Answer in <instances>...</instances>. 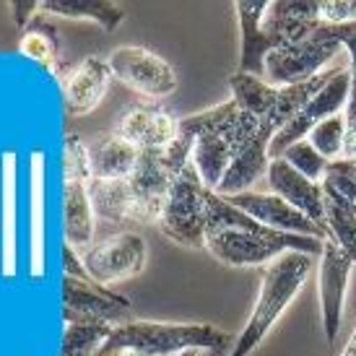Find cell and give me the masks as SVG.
<instances>
[{
  "label": "cell",
  "mask_w": 356,
  "mask_h": 356,
  "mask_svg": "<svg viewBox=\"0 0 356 356\" xmlns=\"http://www.w3.org/2000/svg\"><path fill=\"white\" fill-rule=\"evenodd\" d=\"M341 356H356V327H354V333H351V338L346 341V346H343Z\"/></svg>",
  "instance_id": "34"
},
{
  "label": "cell",
  "mask_w": 356,
  "mask_h": 356,
  "mask_svg": "<svg viewBox=\"0 0 356 356\" xmlns=\"http://www.w3.org/2000/svg\"><path fill=\"white\" fill-rule=\"evenodd\" d=\"M309 270H312V257L302 252H284L263 268V281H260L252 315L245 330L237 336L229 356H250L266 341L270 327L276 325L278 317L286 312V307L299 294V289L305 286Z\"/></svg>",
  "instance_id": "2"
},
{
  "label": "cell",
  "mask_w": 356,
  "mask_h": 356,
  "mask_svg": "<svg viewBox=\"0 0 356 356\" xmlns=\"http://www.w3.org/2000/svg\"><path fill=\"white\" fill-rule=\"evenodd\" d=\"M115 133L138 151H164L177 140L179 120L156 102H138L118 120Z\"/></svg>",
  "instance_id": "11"
},
{
  "label": "cell",
  "mask_w": 356,
  "mask_h": 356,
  "mask_svg": "<svg viewBox=\"0 0 356 356\" xmlns=\"http://www.w3.org/2000/svg\"><path fill=\"white\" fill-rule=\"evenodd\" d=\"M260 128V120L255 115H250L245 109H237L232 118L216 130L200 133L198 138L193 140V167L198 172L200 182L206 185L211 193H216L224 175L229 172L232 161L237 159V154L250 143V138Z\"/></svg>",
  "instance_id": "5"
},
{
  "label": "cell",
  "mask_w": 356,
  "mask_h": 356,
  "mask_svg": "<svg viewBox=\"0 0 356 356\" xmlns=\"http://www.w3.org/2000/svg\"><path fill=\"white\" fill-rule=\"evenodd\" d=\"M266 177L273 195L284 198L289 206H294L309 221H315L317 227L325 229V206H323V185L320 182L302 177L297 169L291 167V164H286L281 156L270 159Z\"/></svg>",
  "instance_id": "15"
},
{
  "label": "cell",
  "mask_w": 356,
  "mask_h": 356,
  "mask_svg": "<svg viewBox=\"0 0 356 356\" xmlns=\"http://www.w3.org/2000/svg\"><path fill=\"white\" fill-rule=\"evenodd\" d=\"M63 270H65V276L68 278H81V281H91L89 273H86V266H83V260L76 250L65 245L63 248Z\"/></svg>",
  "instance_id": "32"
},
{
  "label": "cell",
  "mask_w": 356,
  "mask_h": 356,
  "mask_svg": "<svg viewBox=\"0 0 356 356\" xmlns=\"http://www.w3.org/2000/svg\"><path fill=\"white\" fill-rule=\"evenodd\" d=\"M112 76L133 89L140 97L149 99H164L177 91V73L167 60L156 55L149 47L140 44H125L112 50L107 58Z\"/></svg>",
  "instance_id": "7"
},
{
  "label": "cell",
  "mask_w": 356,
  "mask_h": 356,
  "mask_svg": "<svg viewBox=\"0 0 356 356\" xmlns=\"http://www.w3.org/2000/svg\"><path fill=\"white\" fill-rule=\"evenodd\" d=\"M281 159L297 169L302 177L312 179V182H323V175H325L327 164H330V161H325V159L312 149V143L307 138L294 143V146H289V149L281 154Z\"/></svg>",
  "instance_id": "28"
},
{
  "label": "cell",
  "mask_w": 356,
  "mask_h": 356,
  "mask_svg": "<svg viewBox=\"0 0 356 356\" xmlns=\"http://www.w3.org/2000/svg\"><path fill=\"white\" fill-rule=\"evenodd\" d=\"M323 206H325V239H333L356 263V206L325 190H323Z\"/></svg>",
  "instance_id": "23"
},
{
  "label": "cell",
  "mask_w": 356,
  "mask_h": 356,
  "mask_svg": "<svg viewBox=\"0 0 356 356\" xmlns=\"http://www.w3.org/2000/svg\"><path fill=\"white\" fill-rule=\"evenodd\" d=\"M232 336L208 323H154V320H130L112 327V336L97 356L146 354L177 356L185 351H232Z\"/></svg>",
  "instance_id": "1"
},
{
  "label": "cell",
  "mask_w": 356,
  "mask_h": 356,
  "mask_svg": "<svg viewBox=\"0 0 356 356\" xmlns=\"http://www.w3.org/2000/svg\"><path fill=\"white\" fill-rule=\"evenodd\" d=\"M63 320L70 323H104L118 327L133 320V305L128 297L109 291L97 281L63 276Z\"/></svg>",
  "instance_id": "9"
},
{
  "label": "cell",
  "mask_w": 356,
  "mask_h": 356,
  "mask_svg": "<svg viewBox=\"0 0 356 356\" xmlns=\"http://www.w3.org/2000/svg\"><path fill=\"white\" fill-rule=\"evenodd\" d=\"M343 118H346V143H343L341 159H356V70H351V97H348Z\"/></svg>",
  "instance_id": "31"
},
{
  "label": "cell",
  "mask_w": 356,
  "mask_h": 356,
  "mask_svg": "<svg viewBox=\"0 0 356 356\" xmlns=\"http://www.w3.org/2000/svg\"><path fill=\"white\" fill-rule=\"evenodd\" d=\"M112 70L109 63L99 55H89L83 58L63 79V97H65V107L70 115H89L99 107L102 99L107 97L109 83H112Z\"/></svg>",
  "instance_id": "14"
},
{
  "label": "cell",
  "mask_w": 356,
  "mask_h": 356,
  "mask_svg": "<svg viewBox=\"0 0 356 356\" xmlns=\"http://www.w3.org/2000/svg\"><path fill=\"white\" fill-rule=\"evenodd\" d=\"M79 255L91 281H97L102 286H112V284L138 276L146 268L149 248L138 232H118L112 237L94 242L89 250H83Z\"/></svg>",
  "instance_id": "6"
},
{
  "label": "cell",
  "mask_w": 356,
  "mask_h": 356,
  "mask_svg": "<svg viewBox=\"0 0 356 356\" xmlns=\"http://www.w3.org/2000/svg\"><path fill=\"white\" fill-rule=\"evenodd\" d=\"M348 97H351V70L333 68V76H330L325 86L317 91L315 97L273 136V140H270V159H278L289 146L305 140L312 133V128H317L323 120L346 112Z\"/></svg>",
  "instance_id": "8"
},
{
  "label": "cell",
  "mask_w": 356,
  "mask_h": 356,
  "mask_svg": "<svg viewBox=\"0 0 356 356\" xmlns=\"http://www.w3.org/2000/svg\"><path fill=\"white\" fill-rule=\"evenodd\" d=\"M266 6L268 3H234V13L239 21V40H242L239 73H250L257 79H266V58L270 55V47L260 29Z\"/></svg>",
  "instance_id": "18"
},
{
  "label": "cell",
  "mask_w": 356,
  "mask_h": 356,
  "mask_svg": "<svg viewBox=\"0 0 356 356\" xmlns=\"http://www.w3.org/2000/svg\"><path fill=\"white\" fill-rule=\"evenodd\" d=\"M13 167H16V156L6 151L3 154V276L8 278L13 276V268H16V227H13V208H16V195H13V182H16V175H13Z\"/></svg>",
  "instance_id": "24"
},
{
  "label": "cell",
  "mask_w": 356,
  "mask_h": 356,
  "mask_svg": "<svg viewBox=\"0 0 356 356\" xmlns=\"http://www.w3.org/2000/svg\"><path fill=\"white\" fill-rule=\"evenodd\" d=\"M40 13L60 19H86L99 24L104 31H115L125 21V8L109 0H44Z\"/></svg>",
  "instance_id": "20"
},
{
  "label": "cell",
  "mask_w": 356,
  "mask_h": 356,
  "mask_svg": "<svg viewBox=\"0 0 356 356\" xmlns=\"http://www.w3.org/2000/svg\"><path fill=\"white\" fill-rule=\"evenodd\" d=\"M320 3L317 0H276L268 3L260 19V29L270 52L286 44L302 42L320 26Z\"/></svg>",
  "instance_id": "12"
},
{
  "label": "cell",
  "mask_w": 356,
  "mask_h": 356,
  "mask_svg": "<svg viewBox=\"0 0 356 356\" xmlns=\"http://www.w3.org/2000/svg\"><path fill=\"white\" fill-rule=\"evenodd\" d=\"M63 177L91 182L89 146L79 136H68L65 138V146H63Z\"/></svg>",
  "instance_id": "29"
},
{
  "label": "cell",
  "mask_w": 356,
  "mask_h": 356,
  "mask_svg": "<svg viewBox=\"0 0 356 356\" xmlns=\"http://www.w3.org/2000/svg\"><path fill=\"white\" fill-rule=\"evenodd\" d=\"M115 356H146V354H130V351H125V354H115Z\"/></svg>",
  "instance_id": "36"
},
{
  "label": "cell",
  "mask_w": 356,
  "mask_h": 356,
  "mask_svg": "<svg viewBox=\"0 0 356 356\" xmlns=\"http://www.w3.org/2000/svg\"><path fill=\"white\" fill-rule=\"evenodd\" d=\"M320 21L323 24H354V3L351 0H323L320 3Z\"/></svg>",
  "instance_id": "30"
},
{
  "label": "cell",
  "mask_w": 356,
  "mask_h": 356,
  "mask_svg": "<svg viewBox=\"0 0 356 356\" xmlns=\"http://www.w3.org/2000/svg\"><path fill=\"white\" fill-rule=\"evenodd\" d=\"M229 89H232V99L237 102L239 109H245L257 120L268 118L278 99V86H270L266 79H257L250 73H232L229 76Z\"/></svg>",
  "instance_id": "22"
},
{
  "label": "cell",
  "mask_w": 356,
  "mask_h": 356,
  "mask_svg": "<svg viewBox=\"0 0 356 356\" xmlns=\"http://www.w3.org/2000/svg\"><path fill=\"white\" fill-rule=\"evenodd\" d=\"M343 34H346V24L341 26L320 24L302 42L273 50L266 58V81L270 86L281 89V86L302 83V81L320 76L325 63H330L343 47Z\"/></svg>",
  "instance_id": "3"
},
{
  "label": "cell",
  "mask_w": 356,
  "mask_h": 356,
  "mask_svg": "<svg viewBox=\"0 0 356 356\" xmlns=\"http://www.w3.org/2000/svg\"><path fill=\"white\" fill-rule=\"evenodd\" d=\"M320 185H323L325 193H333V195H338V198H343L356 206V161L354 159L330 161Z\"/></svg>",
  "instance_id": "27"
},
{
  "label": "cell",
  "mask_w": 356,
  "mask_h": 356,
  "mask_svg": "<svg viewBox=\"0 0 356 356\" xmlns=\"http://www.w3.org/2000/svg\"><path fill=\"white\" fill-rule=\"evenodd\" d=\"M8 13L13 16V24L24 31L40 16V3H8Z\"/></svg>",
  "instance_id": "33"
},
{
  "label": "cell",
  "mask_w": 356,
  "mask_h": 356,
  "mask_svg": "<svg viewBox=\"0 0 356 356\" xmlns=\"http://www.w3.org/2000/svg\"><path fill=\"white\" fill-rule=\"evenodd\" d=\"M89 193L97 218L107 221L112 227H146L128 179H112V182L91 179Z\"/></svg>",
  "instance_id": "17"
},
{
  "label": "cell",
  "mask_w": 356,
  "mask_h": 356,
  "mask_svg": "<svg viewBox=\"0 0 356 356\" xmlns=\"http://www.w3.org/2000/svg\"><path fill=\"white\" fill-rule=\"evenodd\" d=\"M112 336V325L104 323H70L65 325L60 356H97Z\"/></svg>",
  "instance_id": "25"
},
{
  "label": "cell",
  "mask_w": 356,
  "mask_h": 356,
  "mask_svg": "<svg viewBox=\"0 0 356 356\" xmlns=\"http://www.w3.org/2000/svg\"><path fill=\"white\" fill-rule=\"evenodd\" d=\"M140 151L130 146L125 138H120L118 133H107L102 138L89 143V164H91V179H128L136 169Z\"/></svg>",
  "instance_id": "19"
},
{
  "label": "cell",
  "mask_w": 356,
  "mask_h": 356,
  "mask_svg": "<svg viewBox=\"0 0 356 356\" xmlns=\"http://www.w3.org/2000/svg\"><path fill=\"white\" fill-rule=\"evenodd\" d=\"M227 200L268 229L286 232V234H302V237H327L325 229L317 227L315 221H309L302 211L289 206L286 200L273 195V193H252V190H248V193H239V195H229Z\"/></svg>",
  "instance_id": "13"
},
{
  "label": "cell",
  "mask_w": 356,
  "mask_h": 356,
  "mask_svg": "<svg viewBox=\"0 0 356 356\" xmlns=\"http://www.w3.org/2000/svg\"><path fill=\"white\" fill-rule=\"evenodd\" d=\"M356 263L338 248L333 239L323 242L320 252V278H317V291H320V309H323V330H325L327 343H333L341 330L343 320V305H346V289L351 278V268Z\"/></svg>",
  "instance_id": "10"
},
{
  "label": "cell",
  "mask_w": 356,
  "mask_h": 356,
  "mask_svg": "<svg viewBox=\"0 0 356 356\" xmlns=\"http://www.w3.org/2000/svg\"><path fill=\"white\" fill-rule=\"evenodd\" d=\"M208 193L211 190L200 182L198 172L190 167L175 177L167 193L161 216L156 227L161 234L182 248H206V221H208Z\"/></svg>",
  "instance_id": "4"
},
{
  "label": "cell",
  "mask_w": 356,
  "mask_h": 356,
  "mask_svg": "<svg viewBox=\"0 0 356 356\" xmlns=\"http://www.w3.org/2000/svg\"><path fill=\"white\" fill-rule=\"evenodd\" d=\"M307 140L312 143V149L325 161H338L343 154V143H346V118H343V112L323 120L317 128H312Z\"/></svg>",
  "instance_id": "26"
},
{
  "label": "cell",
  "mask_w": 356,
  "mask_h": 356,
  "mask_svg": "<svg viewBox=\"0 0 356 356\" xmlns=\"http://www.w3.org/2000/svg\"><path fill=\"white\" fill-rule=\"evenodd\" d=\"M354 161H356V159H354Z\"/></svg>",
  "instance_id": "37"
},
{
  "label": "cell",
  "mask_w": 356,
  "mask_h": 356,
  "mask_svg": "<svg viewBox=\"0 0 356 356\" xmlns=\"http://www.w3.org/2000/svg\"><path fill=\"white\" fill-rule=\"evenodd\" d=\"M19 52L24 58L40 63L42 68H47L50 73L58 76L60 73V40L58 29L50 24V19L40 13L31 21L26 29L21 31L19 40Z\"/></svg>",
  "instance_id": "21"
},
{
  "label": "cell",
  "mask_w": 356,
  "mask_h": 356,
  "mask_svg": "<svg viewBox=\"0 0 356 356\" xmlns=\"http://www.w3.org/2000/svg\"><path fill=\"white\" fill-rule=\"evenodd\" d=\"M86 179L63 177V229L65 245L83 252L94 245L97 234V213L91 206V193Z\"/></svg>",
  "instance_id": "16"
},
{
  "label": "cell",
  "mask_w": 356,
  "mask_h": 356,
  "mask_svg": "<svg viewBox=\"0 0 356 356\" xmlns=\"http://www.w3.org/2000/svg\"><path fill=\"white\" fill-rule=\"evenodd\" d=\"M198 356H229L224 351H198Z\"/></svg>",
  "instance_id": "35"
}]
</instances>
